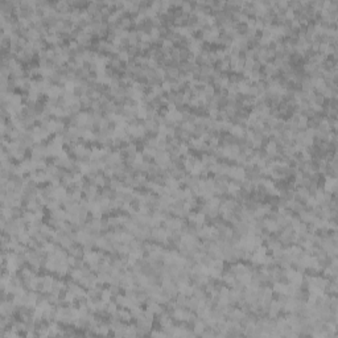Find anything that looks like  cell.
<instances>
[{
	"label": "cell",
	"mask_w": 338,
	"mask_h": 338,
	"mask_svg": "<svg viewBox=\"0 0 338 338\" xmlns=\"http://www.w3.org/2000/svg\"><path fill=\"white\" fill-rule=\"evenodd\" d=\"M203 95H209V96H213L215 94V87L213 86V83H207L203 89Z\"/></svg>",
	"instance_id": "obj_1"
},
{
	"label": "cell",
	"mask_w": 338,
	"mask_h": 338,
	"mask_svg": "<svg viewBox=\"0 0 338 338\" xmlns=\"http://www.w3.org/2000/svg\"><path fill=\"white\" fill-rule=\"evenodd\" d=\"M109 291L112 296H118V295L122 292V288L119 285H110L109 284Z\"/></svg>",
	"instance_id": "obj_2"
},
{
	"label": "cell",
	"mask_w": 338,
	"mask_h": 338,
	"mask_svg": "<svg viewBox=\"0 0 338 338\" xmlns=\"http://www.w3.org/2000/svg\"><path fill=\"white\" fill-rule=\"evenodd\" d=\"M326 99L324 98V95L321 94H316V99H314V104H318V106H325Z\"/></svg>",
	"instance_id": "obj_3"
},
{
	"label": "cell",
	"mask_w": 338,
	"mask_h": 338,
	"mask_svg": "<svg viewBox=\"0 0 338 338\" xmlns=\"http://www.w3.org/2000/svg\"><path fill=\"white\" fill-rule=\"evenodd\" d=\"M189 49H180V62L182 61H188L189 57Z\"/></svg>",
	"instance_id": "obj_4"
},
{
	"label": "cell",
	"mask_w": 338,
	"mask_h": 338,
	"mask_svg": "<svg viewBox=\"0 0 338 338\" xmlns=\"http://www.w3.org/2000/svg\"><path fill=\"white\" fill-rule=\"evenodd\" d=\"M337 99H328V107L329 109H333V110H337Z\"/></svg>",
	"instance_id": "obj_5"
},
{
	"label": "cell",
	"mask_w": 338,
	"mask_h": 338,
	"mask_svg": "<svg viewBox=\"0 0 338 338\" xmlns=\"http://www.w3.org/2000/svg\"><path fill=\"white\" fill-rule=\"evenodd\" d=\"M161 87H163L164 93L172 91V90H170V83H169V82H166V81H163V82H161Z\"/></svg>",
	"instance_id": "obj_6"
}]
</instances>
